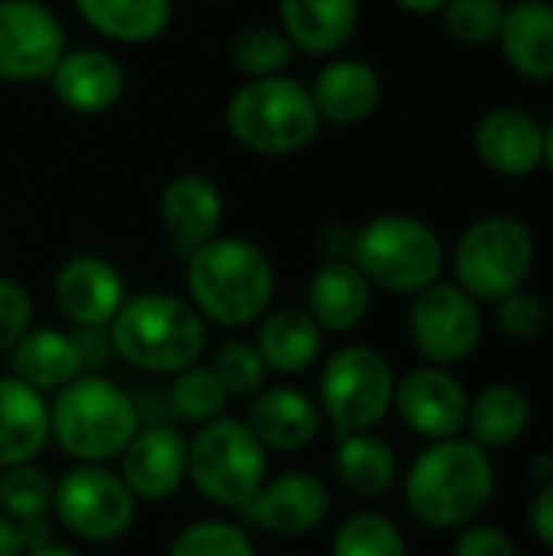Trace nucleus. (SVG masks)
I'll use <instances>...</instances> for the list:
<instances>
[{
	"label": "nucleus",
	"mask_w": 553,
	"mask_h": 556,
	"mask_svg": "<svg viewBox=\"0 0 553 556\" xmlns=\"http://www.w3.org/2000/svg\"><path fill=\"white\" fill-rule=\"evenodd\" d=\"M186 293L205 323L244 329L271 313L277 274L248 238H212L186 257Z\"/></svg>",
	"instance_id": "obj_1"
},
{
	"label": "nucleus",
	"mask_w": 553,
	"mask_h": 556,
	"mask_svg": "<svg viewBox=\"0 0 553 556\" xmlns=\"http://www.w3.org/2000/svg\"><path fill=\"white\" fill-rule=\"evenodd\" d=\"M111 352L143 375H179L199 365L209 345V323L176 293L143 290L124 300L104 329Z\"/></svg>",
	"instance_id": "obj_2"
},
{
	"label": "nucleus",
	"mask_w": 553,
	"mask_h": 556,
	"mask_svg": "<svg viewBox=\"0 0 553 556\" xmlns=\"http://www.w3.org/2000/svg\"><path fill=\"white\" fill-rule=\"evenodd\" d=\"M134 394L108 375H78L49 397V437L75 466H111L140 430Z\"/></svg>",
	"instance_id": "obj_3"
},
{
	"label": "nucleus",
	"mask_w": 553,
	"mask_h": 556,
	"mask_svg": "<svg viewBox=\"0 0 553 556\" xmlns=\"http://www.w3.org/2000/svg\"><path fill=\"white\" fill-rule=\"evenodd\" d=\"M495 492V469L473 440H437L411 466L404 479L407 511L427 528L469 525Z\"/></svg>",
	"instance_id": "obj_4"
},
{
	"label": "nucleus",
	"mask_w": 553,
	"mask_h": 556,
	"mask_svg": "<svg viewBox=\"0 0 553 556\" xmlns=\"http://www.w3.org/2000/svg\"><path fill=\"white\" fill-rule=\"evenodd\" d=\"M228 134L251 153L290 156L306 150L319 134V114L303 81L290 75L248 78L225 108Z\"/></svg>",
	"instance_id": "obj_5"
},
{
	"label": "nucleus",
	"mask_w": 553,
	"mask_h": 556,
	"mask_svg": "<svg viewBox=\"0 0 553 556\" xmlns=\"http://www.w3.org/2000/svg\"><path fill=\"white\" fill-rule=\"evenodd\" d=\"M271 472L267 450L251 433L244 417H218L196 427L189 437L186 482L225 511H244Z\"/></svg>",
	"instance_id": "obj_6"
},
{
	"label": "nucleus",
	"mask_w": 553,
	"mask_h": 556,
	"mask_svg": "<svg viewBox=\"0 0 553 556\" xmlns=\"http://www.w3.org/2000/svg\"><path fill=\"white\" fill-rule=\"evenodd\" d=\"M349 261L372 287L417 296L440 280L443 244L437 231L411 215H378L352 235Z\"/></svg>",
	"instance_id": "obj_7"
},
{
	"label": "nucleus",
	"mask_w": 553,
	"mask_h": 556,
	"mask_svg": "<svg viewBox=\"0 0 553 556\" xmlns=\"http://www.w3.org/2000/svg\"><path fill=\"white\" fill-rule=\"evenodd\" d=\"M391 362L372 345H345L332 352L319 371V410L339 437L378 427L394 407Z\"/></svg>",
	"instance_id": "obj_8"
},
{
	"label": "nucleus",
	"mask_w": 553,
	"mask_h": 556,
	"mask_svg": "<svg viewBox=\"0 0 553 556\" xmlns=\"http://www.w3.org/2000/svg\"><path fill=\"white\" fill-rule=\"evenodd\" d=\"M531 264L535 238L518 218L508 215H489L469 225L453 254L456 287H463L473 300H502L521 290Z\"/></svg>",
	"instance_id": "obj_9"
},
{
	"label": "nucleus",
	"mask_w": 553,
	"mask_h": 556,
	"mask_svg": "<svg viewBox=\"0 0 553 556\" xmlns=\"http://www.w3.org/2000/svg\"><path fill=\"white\" fill-rule=\"evenodd\" d=\"M137 498L111 466H72L55 482L52 518L85 544H114L137 521Z\"/></svg>",
	"instance_id": "obj_10"
},
{
	"label": "nucleus",
	"mask_w": 553,
	"mask_h": 556,
	"mask_svg": "<svg viewBox=\"0 0 553 556\" xmlns=\"http://www.w3.org/2000/svg\"><path fill=\"white\" fill-rule=\"evenodd\" d=\"M411 339L430 365H453L476 352L482 339V316L476 300L456 283H430L411 303Z\"/></svg>",
	"instance_id": "obj_11"
},
{
	"label": "nucleus",
	"mask_w": 553,
	"mask_h": 556,
	"mask_svg": "<svg viewBox=\"0 0 553 556\" xmlns=\"http://www.w3.org/2000/svg\"><path fill=\"white\" fill-rule=\"evenodd\" d=\"M65 52L68 36L46 3L0 0V81H42L55 72Z\"/></svg>",
	"instance_id": "obj_12"
},
{
	"label": "nucleus",
	"mask_w": 553,
	"mask_h": 556,
	"mask_svg": "<svg viewBox=\"0 0 553 556\" xmlns=\"http://www.w3.org/2000/svg\"><path fill=\"white\" fill-rule=\"evenodd\" d=\"M186 469H189V437L173 424L140 427L117 459L121 482L143 505L173 498L186 485Z\"/></svg>",
	"instance_id": "obj_13"
},
{
	"label": "nucleus",
	"mask_w": 553,
	"mask_h": 556,
	"mask_svg": "<svg viewBox=\"0 0 553 556\" xmlns=\"http://www.w3.org/2000/svg\"><path fill=\"white\" fill-rule=\"evenodd\" d=\"M127 296L124 274L101 254H75L52 277V300L75 329H108Z\"/></svg>",
	"instance_id": "obj_14"
},
{
	"label": "nucleus",
	"mask_w": 553,
	"mask_h": 556,
	"mask_svg": "<svg viewBox=\"0 0 553 556\" xmlns=\"http://www.w3.org/2000/svg\"><path fill=\"white\" fill-rule=\"evenodd\" d=\"M241 515L274 538H306L329 515V489L316 472L287 469L267 476Z\"/></svg>",
	"instance_id": "obj_15"
},
{
	"label": "nucleus",
	"mask_w": 553,
	"mask_h": 556,
	"mask_svg": "<svg viewBox=\"0 0 553 556\" xmlns=\"http://www.w3.org/2000/svg\"><path fill=\"white\" fill-rule=\"evenodd\" d=\"M394 407L401 420L424 440H450L466 427V388L440 365H424L394 384Z\"/></svg>",
	"instance_id": "obj_16"
},
{
	"label": "nucleus",
	"mask_w": 553,
	"mask_h": 556,
	"mask_svg": "<svg viewBox=\"0 0 553 556\" xmlns=\"http://www.w3.org/2000/svg\"><path fill=\"white\" fill-rule=\"evenodd\" d=\"M244 424L267 453H303L319 440L323 410L306 391L293 384H274L248 401Z\"/></svg>",
	"instance_id": "obj_17"
},
{
	"label": "nucleus",
	"mask_w": 553,
	"mask_h": 556,
	"mask_svg": "<svg viewBox=\"0 0 553 556\" xmlns=\"http://www.w3.org/2000/svg\"><path fill=\"white\" fill-rule=\"evenodd\" d=\"M225 218V202L209 176L183 173L169 179L160 192V222L176 254L189 257L196 248L218 238Z\"/></svg>",
	"instance_id": "obj_18"
},
{
	"label": "nucleus",
	"mask_w": 553,
	"mask_h": 556,
	"mask_svg": "<svg viewBox=\"0 0 553 556\" xmlns=\"http://www.w3.org/2000/svg\"><path fill=\"white\" fill-rule=\"evenodd\" d=\"M10 375L39 394H55L85 375V345L75 332L55 326H33L7 355Z\"/></svg>",
	"instance_id": "obj_19"
},
{
	"label": "nucleus",
	"mask_w": 553,
	"mask_h": 556,
	"mask_svg": "<svg viewBox=\"0 0 553 556\" xmlns=\"http://www.w3.org/2000/svg\"><path fill=\"white\" fill-rule=\"evenodd\" d=\"M49 81L55 101L75 114H104L124 98L127 88L121 62L104 49L65 52Z\"/></svg>",
	"instance_id": "obj_20"
},
{
	"label": "nucleus",
	"mask_w": 553,
	"mask_h": 556,
	"mask_svg": "<svg viewBox=\"0 0 553 556\" xmlns=\"http://www.w3.org/2000/svg\"><path fill=\"white\" fill-rule=\"evenodd\" d=\"M303 309L323 332H352L372 309V283L349 257H329L310 277Z\"/></svg>",
	"instance_id": "obj_21"
},
{
	"label": "nucleus",
	"mask_w": 553,
	"mask_h": 556,
	"mask_svg": "<svg viewBox=\"0 0 553 556\" xmlns=\"http://www.w3.org/2000/svg\"><path fill=\"white\" fill-rule=\"evenodd\" d=\"M476 153L499 176H531L544 163V127L518 108H495L476 127Z\"/></svg>",
	"instance_id": "obj_22"
},
{
	"label": "nucleus",
	"mask_w": 553,
	"mask_h": 556,
	"mask_svg": "<svg viewBox=\"0 0 553 556\" xmlns=\"http://www.w3.org/2000/svg\"><path fill=\"white\" fill-rule=\"evenodd\" d=\"M49 443V397L0 375V472L36 463Z\"/></svg>",
	"instance_id": "obj_23"
},
{
	"label": "nucleus",
	"mask_w": 553,
	"mask_h": 556,
	"mask_svg": "<svg viewBox=\"0 0 553 556\" xmlns=\"http://www.w3.org/2000/svg\"><path fill=\"white\" fill-rule=\"evenodd\" d=\"M323 329L310 319L303 306L274 309L257 323L254 349L271 375H306L323 355Z\"/></svg>",
	"instance_id": "obj_24"
},
{
	"label": "nucleus",
	"mask_w": 553,
	"mask_h": 556,
	"mask_svg": "<svg viewBox=\"0 0 553 556\" xmlns=\"http://www.w3.org/2000/svg\"><path fill=\"white\" fill-rule=\"evenodd\" d=\"M310 94H313L319 121L349 127L375 114L381 101V78L362 59H336L316 75Z\"/></svg>",
	"instance_id": "obj_25"
},
{
	"label": "nucleus",
	"mask_w": 553,
	"mask_h": 556,
	"mask_svg": "<svg viewBox=\"0 0 553 556\" xmlns=\"http://www.w3.org/2000/svg\"><path fill=\"white\" fill-rule=\"evenodd\" d=\"M499 42L512 68L531 81H553V3L518 0L505 7Z\"/></svg>",
	"instance_id": "obj_26"
},
{
	"label": "nucleus",
	"mask_w": 553,
	"mask_h": 556,
	"mask_svg": "<svg viewBox=\"0 0 553 556\" xmlns=\"http://www.w3.org/2000/svg\"><path fill=\"white\" fill-rule=\"evenodd\" d=\"M280 29L310 55L339 52L359 26V0H280Z\"/></svg>",
	"instance_id": "obj_27"
},
{
	"label": "nucleus",
	"mask_w": 553,
	"mask_h": 556,
	"mask_svg": "<svg viewBox=\"0 0 553 556\" xmlns=\"http://www.w3.org/2000/svg\"><path fill=\"white\" fill-rule=\"evenodd\" d=\"M78 16L114 42H153L173 23V0H72Z\"/></svg>",
	"instance_id": "obj_28"
},
{
	"label": "nucleus",
	"mask_w": 553,
	"mask_h": 556,
	"mask_svg": "<svg viewBox=\"0 0 553 556\" xmlns=\"http://www.w3.org/2000/svg\"><path fill=\"white\" fill-rule=\"evenodd\" d=\"M336 476H339V482L352 495L378 498L398 479V456L372 430H365V433H342L339 446H336Z\"/></svg>",
	"instance_id": "obj_29"
},
{
	"label": "nucleus",
	"mask_w": 553,
	"mask_h": 556,
	"mask_svg": "<svg viewBox=\"0 0 553 556\" xmlns=\"http://www.w3.org/2000/svg\"><path fill=\"white\" fill-rule=\"evenodd\" d=\"M531 420L528 397L512 384H492L476 401H469L466 427L469 440L482 450H499L515 443Z\"/></svg>",
	"instance_id": "obj_30"
},
{
	"label": "nucleus",
	"mask_w": 553,
	"mask_h": 556,
	"mask_svg": "<svg viewBox=\"0 0 553 556\" xmlns=\"http://www.w3.org/2000/svg\"><path fill=\"white\" fill-rule=\"evenodd\" d=\"M228 401L231 397L225 394V388L218 384L209 365H189L186 371L173 375L166 388V404L173 417L189 427H202L225 417Z\"/></svg>",
	"instance_id": "obj_31"
},
{
	"label": "nucleus",
	"mask_w": 553,
	"mask_h": 556,
	"mask_svg": "<svg viewBox=\"0 0 553 556\" xmlns=\"http://www.w3.org/2000/svg\"><path fill=\"white\" fill-rule=\"evenodd\" d=\"M52 495H55V479H49V472L36 463L0 472V515L16 525L49 521Z\"/></svg>",
	"instance_id": "obj_32"
},
{
	"label": "nucleus",
	"mask_w": 553,
	"mask_h": 556,
	"mask_svg": "<svg viewBox=\"0 0 553 556\" xmlns=\"http://www.w3.org/2000/svg\"><path fill=\"white\" fill-rule=\"evenodd\" d=\"M329 556H407L404 534L378 511L349 515L329 544Z\"/></svg>",
	"instance_id": "obj_33"
},
{
	"label": "nucleus",
	"mask_w": 553,
	"mask_h": 556,
	"mask_svg": "<svg viewBox=\"0 0 553 556\" xmlns=\"http://www.w3.org/2000/svg\"><path fill=\"white\" fill-rule=\"evenodd\" d=\"M166 556H257L251 534L228 518H199L166 547Z\"/></svg>",
	"instance_id": "obj_34"
},
{
	"label": "nucleus",
	"mask_w": 553,
	"mask_h": 556,
	"mask_svg": "<svg viewBox=\"0 0 553 556\" xmlns=\"http://www.w3.org/2000/svg\"><path fill=\"white\" fill-rule=\"evenodd\" d=\"M293 42L277 26H244L231 39V62L251 78L284 75V68L293 62Z\"/></svg>",
	"instance_id": "obj_35"
},
{
	"label": "nucleus",
	"mask_w": 553,
	"mask_h": 556,
	"mask_svg": "<svg viewBox=\"0 0 553 556\" xmlns=\"http://www.w3.org/2000/svg\"><path fill=\"white\" fill-rule=\"evenodd\" d=\"M209 368L218 378V384L225 388V394L241 397V401L257 397L267 388V378H271L264 358L257 355L254 342H248V339H231L222 349H215Z\"/></svg>",
	"instance_id": "obj_36"
},
{
	"label": "nucleus",
	"mask_w": 553,
	"mask_h": 556,
	"mask_svg": "<svg viewBox=\"0 0 553 556\" xmlns=\"http://www.w3.org/2000/svg\"><path fill=\"white\" fill-rule=\"evenodd\" d=\"M502 20H505L502 0H450L443 7V23H447L450 36H456L460 42H469V46L499 39Z\"/></svg>",
	"instance_id": "obj_37"
},
{
	"label": "nucleus",
	"mask_w": 553,
	"mask_h": 556,
	"mask_svg": "<svg viewBox=\"0 0 553 556\" xmlns=\"http://www.w3.org/2000/svg\"><path fill=\"white\" fill-rule=\"evenodd\" d=\"M33 313L26 287L13 277H0V355H10V349L33 329Z\"/></svg>",
	"instance_id": "obj_38"
},
{
	"label": "nucleus",
	"mask_w": 553,
	"mask_h": 556,
	"mask_svg": "<svg viewBox=\"0 0 553 556\" xmlns=\"http://www.w3.org/2000/svg\"><path fill=\"white\" fill-rule=\"evenodd\" d=\"M548 309L535 293L515 290L499 300V326L512 339H535L544 329Z\"/></svg>",
	"instance_id": "obj_39"
},
{
	"label": "nucleus",
	"mask_w": 553,
	"mask_h": 556,
	"mask_svg": "<svg viewBox=\"0 0 553 556\" xmlns=\"http://www.w3.org/2000/svg\"><path fill=\"white\" fill-rule=\"evenodd\" d=\"M453 556H518L515 544L492 525H473L456 538Z\"/></svg>",
	"instance_id": "obj_40"
},
{
	"label": "nucleus",
	"mask_w": 553,
	"mask_h": 556,
	"mask_svg": "<svg viewBox=\"0 0 553 556\" xmlns=\"http://www.w3.org/2000/svg\"><path fill=\"white\" fill-rule=\"evenodd\" d=\"M531 531L553 551V482L544 485L531 505Z\"/></svg>",
	"instance_id": "obj_41"
},
{
	"label": "nucleus",
	"mask_w": 553,
	"mask_h": 556,
	"mask_svg": "<svg viewBox=\"0 0 553 556\" xmlns=\"http://www.w3.org/2000/svg\"><path fill=\"white\" fill-rule=\"evenodd\" d=\"M26 551H29V544H26L23 528L0 515V556H23Z\"/></svg>",
	"instance_id": "obj_42"
},
{
	"label": "nucleus",
	"mask_w": 553,
	"mask_h": 556,
	"mask_svg": "<svg viewBox=\"0 0 553 556\" xmlns=\"http://www.w3.org/2000/svg\"><path fill=\"white\" fill-rule=\"evenodd\" d=\"M401 10H407V13H437V10H443L450 0H394Z\"/></svg>",
	"instance_id": "obj_43"
},
{
	"label": "nucleus",
	"mask_w": 553,
	"mask_h": 556,
	"mask_svg": "<svg viewBox=\"0 0 553 556\" xmlns=\"http://www.w3.org/2000/svg\"><path fill=\"white\" fill-rule=\"evenodd\" d=\"M23 556H85L78 554V551H72V547H62V544H42V547H33V551H26Z\"/></svg>",
	"instance_id": "obj_44"
},
{
	"label": "nucleus",
	"mask_w": 553,
	"mask_h": 556,
	"mask_svg": "<svg viewBox=\"0 0 553 556\" xmlns=\"http://www.w3.org/2000/svg\"><path fill=\"white\" fill-rule=\"evenodd\" d=\"M544 163L551 166V173H553V121H551V127L544 130Z\"/></svg>",
	"instance_id": "obj_45"
},
{
	"label": "nucleus",
	"mask_w": 553,
	"mask_h": 556,
	"mask_svg": "<svg viewBox=\"0 0 553 556\" xmlns=\"http://www.w3.org/2000/svg\"><path fill=\"white\" fill-rule=\"evenodd\" d=\"M274 556H297V554H274Z\"/></svg>",
	"instance_id": "obj_46"
},
{
	"label": "nucleus",
	"mask_w": 553,
	"mask_h": 556,
	"mask_svg": "<svg viewBox=\"0 0 553 556\" xmlns=\"http://www.w3.org/2000/svg\"><path fill=\"white\" fill-rule=\"evenodd\" d=\"M212 3H222V0H212Z\"/></svg>",
	"instance_id": "obj_47"
}]
</instances>
